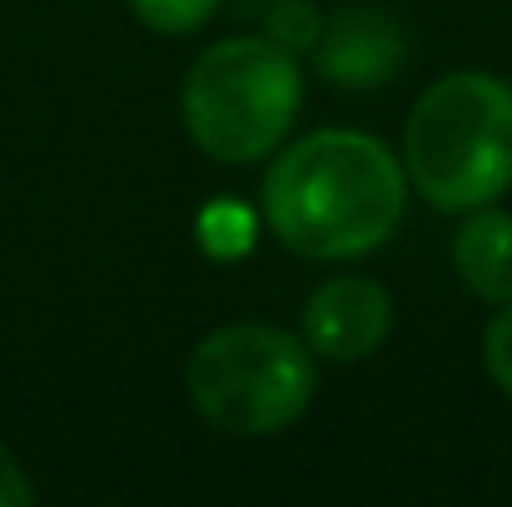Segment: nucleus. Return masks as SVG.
<instances>
[{
    "label": "nucleus",
    "instance_id": "nucleus-7",
    "mask_svg": "<svg viewBox=\"0 0 512 507\" xmlns=\"http://www.w3.org/2000/svg\"><path fill=\"white\" fill-rule=\"evenodd\" d=\"M453 269L483 304H512V214L483 204L453 239Z\"/></svg>",
    "mask_w": 512,
    "mask_h": 507
},
{
    "label": "nucleus",
    "instance_id": "nucleus-1",
    "mask_svg": "<svg viewBox=\"0 0 512 507\" xmlns=\"http://www.w3.org/2000/svg\"><path fill=\"white\" fill-rule=\"evenodd\" d=\"M403 169L358 130H314L264 179L269 229L304 259L343 264L373 254L403 219Z\"/></svg>",
    "mask_w": 512,
    "mask_h": 507
},
{
    "label": "nucleus",
    "instance_id": "nucleus-10",
    "mask_svg": "<svg viewBox=\"0 0 512 507\" xmlns=\"http://www.w3.org/2000/svg\"><path fill=\"white\" fill-rule=\"evenodd\" d=\"M483 363H488L493 383L512 398V304H498V314L483 334Z\"/></svg>",
    "mask_w": 512,
    "mask_h": 507
},
{
    "label": "nucleus",
    "instance_id": "nucleus-6",
    "mask_svg": "<svg viewBox=\"0 0 512 507\" xmlns=\"http://www.w3.org/2000/svg\"><path fill=\"white\" fill-rule=\"evenodd\" d=\"M314 60H319V75L324 80L348 85V90H373V85L403 75V65H408V35H403V25L388 10L353 5V10H339L334 20L319 25Z\"/></svg>",
    "mask_w": 512,
    "mask_h": 507
},
{
    "label": "nucleus",
    "instance_id": "nucleus-2",
    "mask_svg": "<svg viewBox=\"0 0 512 507\" xmlns=\"http://www.w3.org/2000/svg\"><path fill=\"white\" fill-rule=\"evenodd\" d=\"M403 165L443 214L493 204L512 184V85L488 70L433 80L403 125Z\"/></svg>",
    "mask_w": 512,
    "mask_h": 507
},
{
    "label": "nucleus",
    "instance_id": "nucleus-11",
    "mask_svg": "<svg viewBox=\"0 0 512 507\" xmlns=\"http://www.w3.org/2000/svg\"><path fill=\"white\" fill-rule=\"evenodd\" d=\"M35 503V488H30V478L20 473V463L0 448V507H30Z\"/></svg>",
    "mask_w": 512,
    "mask_h": 507
},
{
    "label": "nucleus",
    "instance_id": "nucleus-3",
    "mask_svg": "<svg viewBox=\"0 0 512 507\" xmlns=\"http://www.w3.org/2000/svg\"><path fill=\"white\" fill-rule=\"evenodd\" d=\"M304 75L294 50L234 35L209 45L184 80V130L219 165H254L284 145L299 120Z\"/></svg>",
    "mask_w": 512,
    "mask_h": 507
},
{
    "label": "nucleus",
    "instance_id": "nucleus-9",
    "mask_svg": "<svg viewBox=\"0 0 512 507\" xmlns=\"http://www.w3.org/2000/svg\"><path fill=\"white\" fill-rule=\"evenodd\" d=\"M319 10L309 5V0H284V5H274V15H269V40L274 45H284V50H304V45H314L319 40Z\"/></svg>",
    "mask_w": 512,
    "mask_h": 507
},
{
    "label": "nucleus",
    "instance_id": "nucleus-5",
    "mask_svg": "<svg viewBox=\"0 0 512 507\" xmlns=\"http://www.w3.org/2000/svg\"><path fill=\"white\" fill-rule=\"evenodd\" d=\"M393 329V299L378 279L339 274L319 284L304 304V343L334 363L368 358Z\"/></svg>",
    "mask_w": 512,
    "mask_h": 507
},
{
    "label": "nucleus",
    "instance_id": "nucleus-4",
    "mask_svg": "<svg viewBox=\"0 0 512 507\" xmlns=\"http://www.w3.org/2000/svg\"><path fill=\"white\" fill-rule=\"evenodd\" d=\"M199 418L234 438H274L304 418L319 373L309 343L274 324H229L199 338L184 363Z\"/></svg>",
    "mask_w": 512,
    "mask_h": 507
},
{
    "label": "nucleus",
    "instance_id": "nucleus-8",
    "mask_svg": "<svg viewBox=\"0 0 512 507\" xmlns=\"http://www.w3.org/2000/svg\"><path fill=\"white\" fill-rule=\"evenodd\" d=\"M135 5V15L150 25V30H160V35H189V30H199L224 0H130Z\"/></svg>",
    "mask_w": 512,
    "mask_h": 507
}]
</instances>
